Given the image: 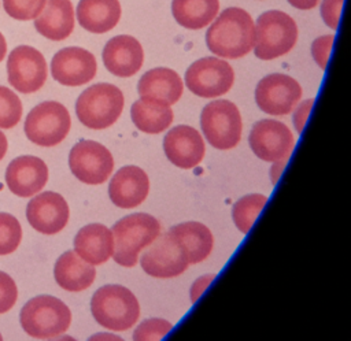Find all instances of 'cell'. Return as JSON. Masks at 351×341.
I'll return each instance as SVG.
<instances>
[{
    "mask_svg": "<svg viewBox=\"0 0 351 341\" xmlns=\"http://www.w3.org/2000/svg\"><path fill=\"white\" fill-rule=\"evenodd\" d=\"M207 48L217 56L239 59L250 53L255 44V23L239 7L223 10L206 33Z\"/></svg>",
    "mask_w": 351,
    "mask_h": 341,
    "instance_id": "1",
    "label": "cell"
},
{
    "mask_svg": "<svg viewBox=\"0 0 351 341\" xmlns=\"http://www.w3.org/2000/svg\"><path fill=\"white\" fill-rule=\"evenodd\" d=\"M111 233L115 263L122 267H134L138 253L160 234V223L149 214L137 212L119 219Z\"/></svg>",
    "mask_w": 351,
    "mask_h": 341,
    "instance_id": "2",
    "label": "cell"
},
{
    "mask_svg": "<svg viewBox=\"0 0 351 341\" xmlns=\"http://www.w3.org/2000/svg\"><path fill=\"white\" fill-rule=\"evenodd\" d=\"M95 320L112 331H123L134 326L140 316L137 297L122 285H104L90 300Z\"/></svg>",
    "mask_w": 351,
    "mask_h": 341,
    "instance_id": "3",
    "label": "cell"
},
{
    "mask_svg": "<svg viewBox=\"0 0 351 341\" xmlns=\"http://www.w3.org/2000/svg\"><path fill=\"white\" fill-rule=\"evenodd\" d=\"M19 322L22 329L33 338H55L70 327V308L59 299L41 294L30 299L21 310Z\"/></svg>",
    "mask_w": 351,
    "mask_h": 341,
    "instance_id": "4",
    "label": "cell"
},
{
    "mask_svg": "<svg viewBox=\"0 0 351 341\" xmlns=\"http://www.w3.org/2000/svg\"><path fill=\"white\" fill-rule=\"evenodd\" d=\"M125 105L122 90L107 82H100L85 89L75 103L80 122L93 130L112 126L121 116Z\"/></svg>",
    "mask_w": 351,
    "mask_h": 341,
    "instance_id": "5",
    "label": "cell"
},
{
    "mask_svg": "<svg viewBox=\"0 0 351 341\" xmlns=\"http://www.w3.org/2000/svg\"><path fill=\"white\" fill-rule=\"evenodd\" d=\"M298 41V25L292 16L270 10L258 16L255 23L254 53L262 60H273L288 53Z\"/></svg>",
    "mask_w": 351,
    "mask_h": 341,
    "instance_id": "6",
    "label": "cell"
},
{
    "mask_svg": "<svg viewBox=\"0 0 351 341\" xmlns=\"http://www.w3.org/2000/svg\"><path fill=\"white\" fill-rule=\"evenodd\" d=\"M200 127L213 148L226 151L240 142L243 121L234 103L229 100H214L203 108Z\"/></svg>",
    "mask_w": 351,
    "mask_h": 341,
    "instance_id": "7",
    "label": "cell"
},
{
    "mask_svg": "<svg viewBox=\"0 0 351 341\" xmlns=\"http://www.w3.org/2000/svg\"><path fill=\"white\" fill-rule=\"evenodd\" d=\"M71 119L67 108L58 101H43L26 116L25 134L40 147H55L69 134Z\"/></svg>",
    "mask_w": 351,
    "mask_h": 341,
    "instance_id": "8",
    "label": "cell"
},
{
    "mask_svg": "<svg viewBox=\"0 0 351 341\" xmlns=\"http://www.w3.org/2000/svg\"><path fill=\"white\" fill-rule=\"evenodd\" d=\"M234 82L232 66L219 58L208 56L193 62L185 71L186 88L204 99L219 97L230 90Z\"/></svg>",
    "mask_w": 351,
    "mask_h": 341,
    "instance_id": "9",
    "label": "cell"
},
{
    "mask_svg": "<svg viewBox=\"0 0 351 341\" xmlns=\"http://www.w3.org/2000/svg\"><path fill=\"white\" fill-rule=\"evenodd\" d=\"M69 166L78 181L99 185L110 178L114 170V159L103 144L81 140L70 151Z\"/></svg>",
    "mask_w": 351,
    "mask_h": 341,
    "instance_id": "10",
    "label": "cell"
},
{
    "mask_svg": "<svg viewBox=\"0 0 351 341\" xmlns=\"http://www.w3.org/2000/svg\"><path fill=\"white\" fill-rule=\"evenodd\" d=\"M10 85L21 93H34L47 81L48 68L43 53L30 47L19 45L11 51L7 60Z\"/></svg>",
    "mask_w": 351,
    "mask_h": 341,
    "instance_id": "11",
    "label": "cell"
},
{
    "mask_svg": "<svg viewBox=\"0 0 351 341\" xmlns=\"http://www.w3.org/2000/svg\"><path fill=\"white\" fill-rule=\"evenodd\" d=\"M248 142L259 159L276 163L288 160L295 145V137L285 123L274 119H262L252 126Z\"/></svg>",
    "mask_w": 351,
    "mask_h": 341,
    "instance_id": "12",
    "label": "cell"
},
{
    "mask_svg": "<svg viewBox=\"0 0 351 341\" xmlns=\"http://www.w3.org/2000/svg\"><path fill=\"white\" fill-rule=\"evenodd\" d=\"M300 97L302 86L299 82L281 73L263 77L255 88V101L269 115H288L296 107Z\"/></svg>",
    "mask_w": 351,
    "mask_h": 341,
    "instance_id": "13",
    "label": "cell"
},
{
    "mask_svg": "<svg viewBox=\"0 0 351 341\" xmlns=\"http://www.w3.org/2000/svg\"><path fill=\"white\" fill-rule=\"evenodd\" d=\"M140 257L141 268L154 278H174L181 275L189 266L180 244L170 233L159 234Z\"/></svg>",
    "mask_w": 351,
    "mask_h": 341,
    "instance_id": "14",
    "label": "cell"
},
{
    "mask_svg": "<svg viewBox=\"0 0 351 341\" xmlns=\"http://www.w3.org/2000/svg\"><path fill=\"white\" fill-rule=\"evenodd\" d=\"M97 63L92 52L80 47H67L58 51L51 60V74L64 86H80L92 81Z\"/></svg>",
    "mask_w": 351,
    "mask_h": 341,
    "instance_id": "15",
    "label": "cell"
},
{
    "mask_svg": "<svg viewBox=\"0 0 351 341\" xmlns=\"http://www.w3.org/2000/svg\"><path fill=\"white\" fill-rule=\"evenodd\" d=\"M70 210L64 197L56 192H43L33 197L26 207L29 225L38 233L52 236L64 229Z\"/></svg>",
    "mask_w": 351,
    "mask_h": 341,
    "instance_id": "16",
    "label": "cell"
},
{
    "mask_svg": "<svg viewBox=\"0 0 351 341\" xmlns=\"http://www.w3.org/2000/svg\"><path fill=\"white\" fill-rule=\"evenodd\" d=\"M163 151L176 167L189 170L203 160L206 147L203 137L196 129L178 125L165 136Z\"/></svg>",
    "mask_w": 351,
    "mask_h": 341,
    "instance_id": "17",
    "label": "cell"
},
{
    "mask_svg": "<svg viewBox=\"0 0 351 341\" xmlns=\"http://www.w3.org/2000/svg\"><path fill=\"white\" fill-rule=\"evenodd\" d=\"M48 181V167L43 159L25 155L14 159L5 170L8 189L19 197L38 193Z\"/></svg>",
    "mask_w": 351,
    "mask_h": 341,
    "instance_id": "18",
    "label": "cell"
},
{
    "mask_svg": "<svg viewBox=\"0 0 351 341\" xmlns=\"http://www.w3.org/2000/svg\"><path fill=\"white\" fill-rule=\"evenodd\" d=\"M103 63L106 68L121 78L134 75L144 63V51L138 40L121 34L110 38L103 49Z\"/></svg>",
    "mask_w": 351,
    "mask_h": 341,
    "instance_id": "19",
    "label": "cell"
},
{
    "mask_svg": "<svg viewBox=\"0 0 351 341\" xmlns=\"http://www.w3.org/2000/svg\"><path fill=\"white\" fill-rule=\"evenodd\" d=\"M149 179L147 173L137 166H125L111 178L108 196L119 208H134L148 196Z\"/></svg>",
    "mask_w": 351,
    "mask_h": 341,
    "instance_id": "20",
    "label": "cell"
},
{
    "mask_svg": "<svg viewBox=\"0 0 351 341\" xmlns=\"http://www.w3.org/2000/svg\"><path fill=\"white\" fill-rule=\"evenodd\" d=\"M74 252L93 266L106 263L114 253L111 230L101 223L84 226L74 237Z\"/></svg>",
    "mask_w": 351,
    "mask_h": 341,
    "instance_id": "21",
    "label": "cell"
},
{
    "mask_svg": "<svg viewBox=\"0 0 351 341\" xmlns=\"http://www.w3.org/2000/svg\"><path fill=\"white\" fill-rule=\"evenodd\" d=\"M137 90L140 97L173 105L182 94L184 82L174 70L167 67H155L143 74L137 84Z\"/></svg>",
    "mask_w": 351,
    "mask_h": 341,
    "instance_id": "22",
    "label": "cell"
},
{
    "mask_svg": "<svg viewBox=\"0 0 351 341\" xmlns=\"http://www.w3.org/2000/svg\"><path fill=\"white\" fill-rule=\"evenodd\" d=\"M36 30L48 40L62 41L74 29V8L70 0H47L45 7L34 18Z\"/></svg>",
    "mask_w": 351,
    "mask_h": 341,
    "instance_id": "23",
    "label": "cell"
},
{
    "mask_svg": "<svg viewBox=\"0 0 351 341\" xmlns=\"http://www.w3.org/2000/svg\"><path fill=\"white\" fill-rule=\"evenodd\" d=\"M122 8L118 0H80L77 21L85 30L103 34L112 30L121 19Z\"/></svg>",
    "mask_w": 351,
    "mask_h": 341,
    "instance_id": "24",
    "label": "cell"
},
{
    "mask_svg": "<svg viewBox=\"0 0 351 341\" xmlns=\"http://www.w3.org/2000/svg\"><path fill=\"white\" fill-rule=\"evenodd\" d=\"M53 277L62 289L67 292H82L93 283L96 268L74 251H66L55 263Z\"/></svg>",
    "mask_w": 351,
    "mask_h": 341,
    "instance_id": "25",
    "label": "cell"
},
{
    "mask_svg": "<svg viewBox=\"0 0 351 341\" xmlns=\"http://www.w3.org/2000/svg\"><path fill=\"white\" fill-rule=\"evenodd\" d=\"M170 236L182 248L189 264H196L208 257L214 238L210 229L200 222H184L169 230Z\"/></svg>",
    "mask_w": 351,
    "mask_h": 341,
    "instance_id": "26",
    "label": "cell"
},
{
    "mask_svg": "<svg viewBox=\"0 0 351 341\" xmlns=\"http://www.w3.org/2000/svg\"><path fill=\"white\" fill-rule=\"evenodd\" d=\"M173 116L170 105L147 97H140L130 108L132 122L140 131L147 134H159L165 131L171 125Z\"/></svg>",
    "mask_w": 351,
    "mask_h": 341,
    "instance_id": "27",
    "label": "cell"
},
{
    "mask_svg": "<svg viewBox=\"0 0 351 341\" xmlns=\"http://www.w3.org/2000/svg\"><path fill=\"white\" fill-rule=\"evenodd\" d=\"M219 11V0H173L171 12L178 25L199 30L211 23Z\"/></svg>",
    "mask_w": 351,
    "mask_h": 341,
    "instance_id": "28",
    "label": "cell"
},
{
    "mask_svg": "<svg viewBox=\"0 0 351 341\" xmlns=\"http://www.w3.org/2000/svg\"><path fill=\"white\" fill-rule=\"evenodd\" d=\"M266 203L267 197L261 193L245 194L234 203L232 210L233 222L243 234H247L250 231Z\"/></svg>",
    "mask_w": 351,
    "mask_h": 341,
    "instance_id": "29",
    "label": "cell"
},
{
    "mask_svg": "<svg viewBox=\"0 0 351 341\" xmlns=\"http://www.w3.org/2000/svg\"><path fill=\"white\" fill-rule=\"evenodd\" d=\"M22 240V227L18 219L5 212H0V256L16 251Z\"/></svg>",
    "mask_w": 351,
    "mask_h": 341,
    "instance_id": "30",
    "label": "cell"
},
{
    "mask_svg": "<svg viewBox=\"0 0 351 341\" xmlns=\"http://www.w3.org/2000/svg\"><path fill=\"white\" fill-rule=\"evenodd\" d=\"M22 116L21 99L11 89L0 85V127L11 129Z\"/></svg>",
    "mask_w": 351,
    "mask_h": 341,
    "instance_id": "31",
    "label": "cell"
},
{
    "mask_svg": "<svg viewBox=\"0 0 351 341\" xmlns=\"http://www.w3.org/2000/svg\"><path fill=\"white\" fill-rule=\"evenodd\" d=\"M47 0H3L4 11L16 21H30L40 15Z\"/></svg>",
    "mask_w": 351,
    "mask_h": 341,
    "instance_id": "32",
    "label": "cell"
},
{
    "mask_svg": "<svg viewBox=\"0 0 351 341\" xmlns=\"http://www.w3.org/2000/svg\"><path fill=\"white\" fill-rule=\"evenodd\" d=\"M173 325L162 318H151L140 323L134 333H133V340L136 341H154V340H160L163 338L170 330Z\"/></svg>",
    "mask_w": 351,
    "mask_h": 341,
    "instance_id": "33",
    "label": "cell"
},
{
    "mask_svg": "<svg viewBox=\"0 0 351 341\" xmlns=\"http://www.w3.org/2000/svg\"><path fill=\"white\" fill-rule=\"evenodd\" d=\"M16 299L18 288L15 281L4 271H0V314L10 311L16 303Z\"/></svg>",
    "mask_w": 351,
    "mask_h": 341,
    "instance_id": "34",
    "label": "cell"
},
{
    "mask_svg": "<svg viewBox=\"0 0 351 341\" xmlns=\"http://www.w3.org/2000/svg\"><path fill=\"white\" fill-rule=\"evenodd\" d=\"M333 41H335L333 34H325L315 38L311 44V55L321 70L326 68Z\"/></svg>",
    "mask_w": 351,
    "mask_h": 341,
    "instance_id": "35",
    "label": "cell"
},
{
    "mask_svg": "<svg viewBox=\"0 0 351 341\" xmlns=\"http://www.w3.org/2000/svg\"><path fill=\"white\" fill-rule=\"evenodd\" d=\"M343 3L344 0H322L321 3V16L325 25L333 30L339 26Z\"/></svg>",
    "mask_w": 351,
    "mask_h": 341,
    "instance_id": "36",
    "label": "cell"
},
{
    "mask_svg": "<svg viewBox=\"0 0 351 341\" xmlns=\"http://www.w3.org/2000/svg\"><path fill=\"white\" fill-rule=\"evenodd\" d=\"M313 104H314V99H307V100L302 101V103L296 107V110H295V112H293L292 122H293V126H295L298 134L302 133V130H303V127H304V123H306V121H307V118H308V115H310V111H311V108H313Z\"/></svg>",
    "mask_w": 351,
    "mask_h": 341,
    "instance_id": "37",
    "label": "cell"
},
{
    "mask_svg": "<svg viewBox=\"0 0 351 341\" xmlns=\"http://www.w3.org/2000/svg\"><path fill=\"white\" fill-rule=\"evenodd\" d=\"M215 279V274H206V275H202L199 277L191 286V301L192 303H196L202 294L204 293V290L207 289V286Z\"/></svg>",
    "mask_w": 351,
    "mask_h": 341,
    "instance_id": "38",
    "label": "cell"
},
{
    "mask_svg": "<svg viewBox=\"0 0 351 341\" xmlns=\"http://www.w3.org/2000/svg\"><path fill=\"white\" fill-rule=\"evenodd\" d=\"M287 1L298 10H311L317 7L319 0H287Z\"/></svg>",
    "mask_w": 351,
    "mask_h": 341,
    "instance_id": "39",
    "label": "cell"
},
{
    "mask_svg": "<svg viewBox=\"0 0 351 341\" xmlns=\"http://www.w3.org/2000/svg\"><path fill=\"white\" fill-rule=\"evenodd\" d=\"M285 164H287V162H276V163H273V166L270 168V179H271L273 185L277 184V181H278V178H280Z\"/></svg>",
    "mask_w": 351,
    "mask_h": 341,
    "instance_id": "40",
    "label": "cell"
},
{
    "mask_svg": "<svg viewBox=\"0 0 351 341\" xmlns=\"http://www.w3.org/2000/svg\"><path fill=\"white\" fill-rule=\"evenodd\" d=\"M8 148V142H7V137L0 131V160L4 157L5 152Z\"/></svg>",
    "mask_w": 351,
    "mask_h": 341,
    "instance_id": "41",
    "label": "cell"
},
{
    "mask_svg": "<svg viewBox=\"0 0 351 341\" xmlns=\"http://www.w3.org/2000/svg\"><path fill=\"white\" fill-rule=\"evenodd\" d=\"M5 53H7V41L4 36L0 33V62L5 58Z\"/></svg>",
    "mask_w": 351,
    "mask_h": 341,
    "instance_id": "42",
    "label": "cell"
},
{
    "mask_svg": "<svg viewBox=\"0 0 351 341\" xmlns=\"http://www.w3.org/2000/svg\"><path fill=\"white\" fill-rule=\"evenodd\" d=\"M1 338H3V337H1V334H0V340H1Z\"/></svg>",
    "mask_w": 351,
    "mask_h": 341,
    "instance_id": "43",
    "label": "cell"
}]
</instances>
